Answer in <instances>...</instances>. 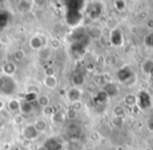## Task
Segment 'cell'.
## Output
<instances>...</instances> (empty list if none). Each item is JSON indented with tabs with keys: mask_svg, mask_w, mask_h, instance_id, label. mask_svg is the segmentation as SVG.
Masks as SVG:
<instances>
[{
	"mask_svg": "<svg viewBox=\"0 0 153 150\" xmlns=\"http://www.w3.org/2000/svg\"><path fill=\"white\" fill-rule=\"evenodd\" d=\"M22 137H23L24 140L33 142V141H35V140H37V137H39V133L37 132V130L35 129L34 125L27 124L22 129Z\"/></svg>",
	"mask_w": 153,
	"mask_h": 150,
	"instance_id": "1",
	"label": "cell"
},
{
	"mask_svg": "<svg viewBox=\"0 0 153 150\" xmlns=\"http://www.w3.org/2000/svg\"><path fill=\"white\" fill-rule=\"evenodd\" d=\"M30 47L33 49V51H41L44 46V43H43V39L41 38L38 35H35L32 38L30 39Z\"/></svg>",
	"mask_w": 153,
	"mask_h": 150,
	"instance_id": "2",
	"label": "cell"
},
{
	"mask_svg": "<svg viewBox=\"0 0 153 150\" xmlns=\"http://www.w3.org/2000/svg\"><path fill=\"white\" fill-rule=\"evenodd\" d=\"M59 84V80L56 76L53 77H45L43 79V85H44L45 88H47L48 90H55L58 87Z\"/></svg>",
	"mask_w": 153,
	"mask_h": 150,
	"instance_id": "3",
	"label": "cell"
},
{
	"mask_svg": "<svg viewBox=\"0 0 153 150\" xmlns=\"http://www.w3.org/2000/svg\"><path fill=\"white\" fill-rule=\"evenodd\" d=\"M20 104H21V101L17 98H11V99L7 101V107L9 109L10 112L12 113H18L20 110Z\"/></svg>",
	"mask_w": 153,
	"mask_h": 150,
	"instance_id": "4",
	"label": "cell"
},
{
	"mask_svg": "<svg viewBox=\"0 0 153 150\" xmlns=\"http://www.w3.org/2000/svg\"><path fill=\"white\" fill-rule=\"evenodd\" d=\"M33 125H34L35 129H36L39 134L45 133L47 131V128H48V123H47V121L44 120V119H37V120L33 123Z\"/></svg>",
	"mask_w": 153,
	"mask_h": 150,
	"instance_id": "5",
	"label": "cell"
},
{
	"mask_svg": "<svg viewBox=\"0 0 153 150\" xmlns=\"http://www.w3.org/2000/svg\"><path fill=\"white\" fill-rule=\"evenodd\" d=\"M1 70H2V72L5 75V76H13L14 74L16 72V70H17V65H16L14 62H7V63H4L2 65V68H1Z\"/></svg>",
	"mask_w": 153,
	"mask_h": 150,
	"instance_id": "6",
	"label": "cell"
},
{
	"mask_svg": "<svg viewBox=\"0 0 153 150\" xmlns=\"http://www.w3.org/2000/svg\"><path fill=\"white\" fill-rule=\"evenodd\" d=\"M33 4H35L34 1H19L17 9L21 13H28L33 9V7H34Z\"/></svg>",
	"mask_w": 153,
	"mask_h": 150,
	"instance_id": "7",
	"label": "cell"
},
{
	"mask_svg": "<svg viewBox=\"0 0 153 150\" xmlns=\"http://www.w3.org/2000/svg\"><path fill=\"white\" fill-rule=\"evenodd\" d=\"M33 111H34V106H33L32 103H28V102L25 101L21 102V104H20V110H19L20 113L25 116L27 114H30Z\"/></svg>",
	"mask_w": 153,
	"mask_h": 150,
	"instance_id": "8",
	"label": "cell"
},
{
	"mask_svg": "<svg viewBox=\"0 0 153 150\" xmlns=\"http://www.w3.org/2000/svg\"><path fill=\"white\" fill-rule=\"evenodd\" d=\"M124 104L129 107H133V106L137 105V99H136V96L133 95V93H128V95L125 96L124 98Z\"/></svg>",
	"mask_w": 153,
	"mask_h": 150,
	"instance_id": "9",
	"label": "cell"
},
{
	"mask_svg": "<svg viewBox=\"0 0 153 150\" xmlns=\"http://www.w3.org/2000/svg\"><path fill=\"white\" fill-rule=\"evenodd\" d=\"M37 103H38V105L42 108L47 107V106H51V98H49L47 95H40V96H38Z\"/></svg>",
	"mask_w": 153,
	"mask_h": 150,
	"instance_id": "10",
	"label": "cell"
},
{
	"mask_svg": "<svg viewBox=\"0 0 153 150\" xmlns=\"http://www.w3.org/2000/svg\"><path fill=\"white\" fill-rule=\"evenodd\" d=\"M142 69L145 74H151L153 72V59H146L142 65Z\"/></svg>",
	"mask_w": 153,
	"mask_h": 150,
	"instance_id": "11",
	"label": "cell"
},
{
	"mask_svg": "<svg viewBox=\"0 0 153 150\" xmlns=\"http://www.w3.org/2000/svg\"><path fill=\"white\" fill-rule=\"evenodd\" d=\"M25 57H26V54L22 49H16V51H14V54H13V58H14V60H15L16 62H22L24 59H25Z\"/></svg>",
	"mask_w": 153,
	"mask_h": 150,
	"instance_id": "12",
	"label": "cell"
},
{
	"mask_svg": "<svg viewBox=\"0 0 153 150\" xmlns=\"http://www.w3.org/2000/svg\"><path fill=\"white\" fill-rule=\"evenodd\" d=\"M13 123L16 126H21V125H23L25 123V116L20 113V112L15 113L13 116Z\"/></svg>",
	"mask_w": 153,
	"mask_h": 150,
	"instance_id": "13",
	"label": "cell"
},
{
	"mask_svg": "<svg viewBox=\"0 0 153 150\" xmlns=\"http://www.w3.org/2000/svg\"><path fill=\"white\" fill-rule=\"evenodd\" d=\"M37 99H38V93H36V91H27L24 95V101L28 102V103L37 102Z\"/></svg>",
	"mask_w": 153,
	"mask_h": 150,
	"instance_id": "14",
	"label": "cell"
},
{
	"mask_svg": "<svg viewBox=\"0 0 153 150\" xmlns=\"http://www.w3.org/2000/svg\"><path fill=\"white\" fill-rule=\"evenodd\" d=\"M72 83L76 86H82L85 83V77L82 74H76L72 77Z\"/></svg>",
	"mask_w": 153,
	"mask_h": 150,
	"instance_id": "15",
	"label": "cell"
},
{
	"mask_svg": "<svg viewBox=\"0 0 153 150\" xmlns=\"http://www.w3.org/2000/svg\"><path fill=\"white\" fill-rule=\"evenodd\" d=\"M113 7H114V9L117 10V11L123 12L124 10L127 7V2L124 1V0H117V1L113 2Z\"/></svg>",
	"mask_w": 153,
	"mask_h": 150,
	"instance_id": "16",
	"label": "cell"
},
{
	"mask_svg": "<svg viewBox=\"0 0 153 150\" xmlns=\"http://www.w3.org/2000/svg\"><path fill=\"white\" fill-rule=\"evenodd\" d=\"M125 123V120H124V116H112L111 119V124L114 127H122Z\"/></svg>",
	"mask_w": 153,
	"mask_h": 150,
	"instance_id": "17",
	"label": "cell"
},
{
	"mask_svg": "<svg viewBox=\"0 0 153 150\" xmlns=\"http://www.w3.org/2000/svg\"><path fill=\"white\" fill-rule=\"evenodd\" d=\"M66 118H67L68 120H70V121L76 120V119L78 118V111L74 110L72 108H69V109L66 111Z\"/></svg>",
	"mask_w": 153,
	"mask_h": 150,
	"instance_id": "18",
	"label": "cell"
},
{
	"mask_svg": "<svg viewBox=\"0 0 153 150\" xmlns=\"http://www.w3.org/2000/svg\"><path fill=\"white\" fill-rule=\"evenodd\" d=\"M125 116V109L122 106H115L113 108V116Z\"/></svg>",
	"mask_w": 153,
	"mask_h": 150,
	"instance_id": "19",
	"label": "cell"
},
{
	"mask_svg": "<svg viewBox=\"0 0 153 150\" xmlns=\"http://www.w3.org/2000/svg\"><path fill=\"white\" fill-rule=\"evenodd\" d=\"M55 108L53 106H47V107L42 108V113L44 114L45 116H51L53 113H55Z\"/></svg>",
	"mask_w": 153,
	"mask_h": 150,
	"instance_id": "20",
	"label": "cell"
},
{
	"mask_svg": "<svg viewBox=\"0 0 153 150\" xmlns=\"http://www.w3.org/2000/svg\"><path fill=\"white\" fill-rule=\"evenodd\" d=\"M148 12L147 11H140L137 13V15H136V17H137V19L140 20V21H146L147 19H148Z\"/></svg>",
	"mask_w": 153,
	"mask_h": 150,
	"instance_id": "21",
	"label": "cell"
},
{
	"mask_svg": "<svg viewBox=\"0 0 153 150\" xmlns=\"http://www.w3.org/2000/svg\"><path fill=\"white\" fill-rule=\"evenodd\" d=\"M51 49H58L60 46H61V41L59 40V39H57V38H53V39H51Z\"/></svg>",
	"mask_w": 153,
	"mask_h": 150,
	"instance_id": "22",
	"label": "cell"
},
{
	"mask_svg": "<svg viewBox=\"0 0 153 150\" xmlns=\"http://www.w3.org/2000/svg\"><path fill=\"white\" fill-rule=\"evenodd\" d=\"M82 106H83V104H82L81 101H74V102H71L70 108H72V109L76 110V111H79L80 109H82Z\"/></svg>",
	"mask_w": 153,
	"mask_h": 150,
	"instance_id": "23",
	"label": "cell"
},
{
	"mask_svg": "<svg viewBox=\"0 0 153 150\" xmlns=\"http://www.w3.org/2000/svg\"><path fill=\"white\" fill-rule=\"evenodd\" d=\"M44 75L45 77H53L55 76V69L53 66H47L44 68Z\"/></svg>",
	"mask_w": 153,
	"mask_h": 150,
	"instance_id": "24",
	"label": "cell"
},
{
	"mask_svg": "<svg viewBox=\"0 0 153 150\" xmlns=\"http://www.w3.org/2000/svg\"><path fill=\"white\" fill-rule=\"evenodd\" d=\"M67 130L68 132H76V131L79 130V125L76 124V123H70L69 125L67 126Z\"/></svg>",
	"mask_w": 153,
	"mask_h": 150,
	"instance_id": "25",
	"label": "cell"
},
{
	"mask_svg": "<svg viewBox=\"0 0 153 150\" xmlns=\"http://www.w3.org/2000/svg\"><path fill=\"white\" fill-rule=\"evenodd\" d=\"M101 139V135H100V133H98V132H92L91 134H90V140L91 141H99V140Z\"/></svg>",
	"mask_w": 153,
	"mask_h": 150,
	"instance_id": "26",
	"label": "cell"
},
{
	"mask_svg": "<svg viewBox=\"0 0 153 150\" xmlns=\"http://www.w3.org/2000/svg\"><path fill=\"white\" fill-rule=\"evenodd\" d=\"M30 143H32V142H30V141H27V140H22V146H23L24 148L25 147H30Z\"/></svg>",
	"mask_w": 153,
	"mask_h": 150,
	"instance_id": "27",
	"label": "cell"
},
{
	"mask_svg": "<svg viewBox=\"0 0 153 150\" xmlns=\"http://www.w3.org/2000/svg\"><path fill=\"white\" fill-rule=\"evenodd\" d=\"M147 28H148L149 30L153 31V19H150L148 22H147Z\"/></svg>",
	"mask_w": 153,
	"mask_h": 150,
	"instance_id": "28",
	"label": "cell"
},
{
	"mask_svg": "<svg viewBox=\"0 0 153 150\" xmlns=\"http://www.w3.org/2000/svg\"><path fill=\"white\" fill-rule=\"evenodd\" d=\"M35 150H48V147L45 145H39Z\"/></svg>",
	"mask_w": 153,
	"mask_h": 150,
	"instance_id": "29",
	"label": "cell"
},
{
	"mask_svg": "<svg viewBox=\"0 0 153 150\" xmlns=\"http://www.w3.org/2000/svg\"><path fill=\"white\" fill-rule=\"evenodd\" d=\"M130 28H131V32H132V34H137V33H138V28H137V26H135V25H132Z\"/></svg>",
	"mask_w": 153,
	"mask_h": 150,
	"instance_id": "30",
	"label": "cell"
},
{
	"mask_svg": "<svg viewBox=\"0 0 153 150\" xmlns=\"http://www.w3.org/2000/svg\"><path fill=\"white\" fill-rule=\"evenodd\" d=\"M4 107H5V103H4V102L2 101V100L0 99V110H2V109H3V108H4Z\"/></svg>",
	"mask_w": 153,
	"mask_h": 150,
	"instance_id": "31",
	"label": "cell"
},
{
	"mask_svg": "<svg viewBox=\"0 0 153 150\" xmlns=\"http://www.w3.org/2000/svg\"><path fill=\"white\" fill-rule=\"evenodd\" d=\"M148 129L151 131V132H153V122H149V124H148Z\"/></svg>",
	"mask_w": 153,
	"mask_h": 150,
	"instance_id": "32",
	"label": "cell"
},
{
	"mask_svg": "<svg viewBox=\"0 0 153 150\" xmlns=\"http://www.w3.org/2000/svg\"><path fill=\"white\" fill-rule=\"evenodd\" d=\"M144 150H153V148H151V147H147V148H145Z\"/></svg>",
	"mask_w": 153,
	"mask_h": 150,
	"instance_id": "33",
	"label": "cell"
},
{
	"mask_svg": "<svg viewBox=\"0 0 153 150\" xmlns=\"http://www.w3.org/2000/svg\"><path fill=\"white\" fill-rule=\"evenodd\" d=\"M18 150H23V149H18Z\"/></svg>",
	"mask_w": 153,
	"mask_h": 150,
	"instance_id": "34",
	"label": "cell"
}]
</instances>
